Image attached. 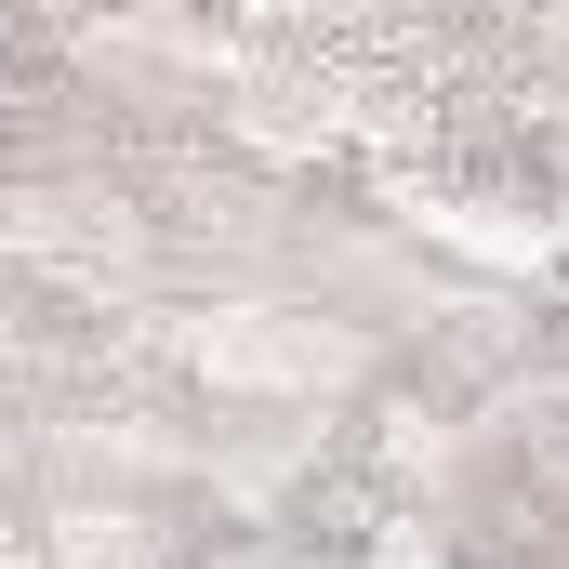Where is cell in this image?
<instances>
[{
	"instance_id": "obj_1",
	"label": "cell",
	"mask_w": 569,
	"mask_h": 569,
	"mask_svg": "<svg viewBox=\"0 0 569 569\" xmlns=\"http://www.w3.org/2000/svg\"><path fill=\"white\" fill-rule=\"evenodd\" d=\"M371 569H450V543H437V530H385V543H371Z\"/></svg>"
}]
</instances>
